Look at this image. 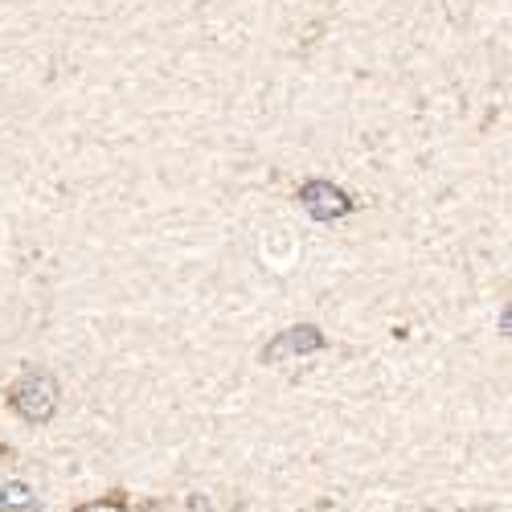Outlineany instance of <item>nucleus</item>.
Wrapping results in <instances>:
<instances>
[{
	"label": "nucleus",
	"mask_w": 512,
	"mask_h": 512,
	"mask_svg": "<svg viewBox=\"0 0 512 512\" xmlns=\"http://www.w3.org/2000/svg\"><path fill=\"white\" fill-rule=\"evenodd\" d=\"M82 512H123V508H115V504H87Z\"/></svg>",
	"instance_id": "39448f33"
},
{
	"label": "nucleus",
	"mask_w": 512,
	"mask_h": 512,
	"mask_svg": "<svg viewBox=\"0 0 512 512\" xmlns=\"http://www.w3.org/2000/svg\"><path fill=\"white\" fill-rule=\"evenodd\" d=\"M324 345V336L316 332V328H291V332H283L275 345L267 349V357H283V353H308V349H320Z\"/></svg>",
	"instance_id": "7ed1b4c3"
},
{
	"label": "nucleus",
	"mask_w": 512,
	"mask_h": 512,
	"mask_svg": "<svg viewBox=\"0 0 512 512\" xmlns=\"http://www.w3.org/2000/svg\"><path fill=\"white\" fill-rule=\"evenodd\" d=\"M0 508H5V512H9V508H13V512H29V508H33V492H29L25 484H9L5 496H0Z\"/></svg>",
	"instance_id": "20e7f679"
},
{
	"label": "nucleus",
	"mask_w": 512,
	"mask_h": 512,
	"mask_svg": "<svg viewBox=\"0 0 512 512\" xmlns=\"http://www.w3.org/2000/svg\"><path fill=\"white\" fill-rule=\"evenodd\" d=\"M0 512H5V508H0Z\"/></svg>",
	"instance_id": "423d86ee"
},
{
	"label": "nucleus",
	"mask_w": 512,
	"mask_h": 512,
	"mask_svg": "<svg viewBox=\"0 0 512 512\" xmlns=\"http://www.w3.org/2000/svg\"><path fill=\"white\" fill-rule=\"evenodd\" d=\"M9 402L29 422H50L54 410H58V386H54V377H46V373H29L13 386Z\"/></svg>",
	"instance_id": "f257e3e1"
},
{
	"label": "nucleus",
	"mask_w": 512,
	"mask_h": 512,
	"mask_svg": "<svg viewBox=\"0 0 512 512\" xmlns=\"http://www.w3.org/2000/svg\"><path fill=\"white\" fill-rule=\"evenodd\" d=\"M300 205L312 213V218L332 222V218H345L353 201H349L345 193H340L336 185H328V181H308V185L300 189Z\"/></svg>",
	"instance_id": "f03ea898"
}]
</instances>
